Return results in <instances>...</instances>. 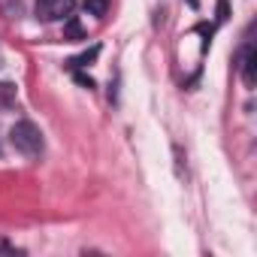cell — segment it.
<instances>
[{
  "label": "cell",
  "mask_w": 257,
  "mask_h": 257,
  "mask_svg": "<svg viewBox=\"0 0 257 257\" xmlns=\"http://www.w3.org/2000/svg\"><path fill=\"white\" fill-rule=\"evenodd\" d=\"M13 146L25 155V158H37L43 152V134H40V127L34 121H19L13 127V134H10Z\"/></svg>",
  "instance_id": "cell-1"
},
{
  "label": "cell",
  "mask_w": 257,
  "mask_h": 257,
  "mask_svg": "<svg viewBox=\"0 0 257 257\" xmlns=\"http://www.w3.org/2000/svg\"><path fill=\"white\" fill-rule=\"evenodd\" d=\"M76 10V0H37L40 22H67Z\"/></svg>",
  "instance_id": "cell-2"
},
{
  "label": "cell",
  "mask_w": 257,
  "mask_h": 257,
  "mask_svg": "<svg viewBox=\"0 0 257 257\" xmlns=\"http://www.w3.org/2000/svg\"><path fill=\"white\" fill-rule=\"evenodd\" d=\"M242 82L248 88H254V82H257V52H254V46H245V52H242Z\"/></svg>",
  "instance_id": "cell-3"
},
{
  "label": "cell",
  "mask_w": 257,
  "mask_h": 257,
  "mask_svg": "<svg viewBox=\"0 0 257 257\" xmlns=\"http://www.w3.org/2000/svg\"><path fill=\"white\" fill-rule=\"evenodd\" d=\"M85 10H88L91 16L103 19V16H106V10H109V0H85Z\"/></svg>",
  "instance_id": "cell-4"
},
{
  "label": "cell",
  "mask_w": 257,
  "mask_h": 257,
  "mask_svg": "<svg viewBox=\"0 0 257 257\" xmlns=\"http://www.w3.org/2000/svg\"><path fill=\"white\" fill-rule=\"evenodd\" d=\"M64 34H67V40H85V31H82V25L70 16L67 19V28H64Z\"/></svg>",
  "instance_id": "cell-5"
},
{
  "label": "cell",
  "mask_w": 257,
  "mask_h": 257,
  "mask_svg": "<svg viewBox=\"0 0 257 257\" xmlns=\"http://www.w3.org/2000/svg\"><path fill=\"white\" fill-rule=\"evenodd\" d=\"M97 55H100V49L94 46L91 52H85V55H79V58H73V61H70V70H79V67H88V64H91V61H94Z\"/></svg>",
  "instance_id": "cell-6"
},
{
  "label": "cell",
  "mask_w": 257,
  "mask_h": 257,
  "mask_svg": "<svg viewBox=\"0 0 257 257\" xmlns=\"http://www.w3.org/2000/svg\"><path fill=\"white\" fill-rule=\"evenodd\" d=\"M230 19V7H227V0H218V25H224Z\"/></svg>",
  "instance_id": "cell-7"
},
{
  "label": "cell",
  "mask_w": 257,
  "mask_h": 257,
  "mask_svg": "<svg viewBox=\"0 0 257 257\" xmlns=\"http://www.w3.org/2000/svg\"><path fill=\"white\" fill-rule=\"evenodd\" d=\"M76 79H79V85H85V88H94V79H91V76H82V73H76Z\"/></svg>",
  "instance_id": "cell-8"
},
{
  "label": "cell",
  "mask_w": 257,
  "mask_h": 257,
  "mask_svg": "<svg viewBox=\"0 0 257 257\" xmlns=\"http://www.w3.org/2000/svg\"><path fill=\"white\" fill-rule=\"evenodd\" d=\"M188 4H191V7H194V10H197V7H200V0H188Z\"/></svg>",
  "instance_id": "cell-9"
}]
</instances>
